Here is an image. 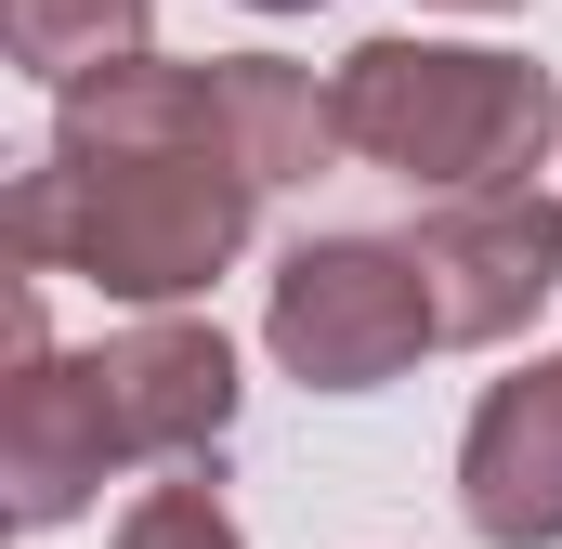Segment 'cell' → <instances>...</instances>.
<instances>
[{"mask_svg":"<svg viewBox=\"0 0 562 549\" xmlns=\"http://www.w3.org/2000/svg\"><path fill=\"white\" fill-rule=\"evenodd\" d=\"M445 13H524V0H445Z\"/></svg>","mask_w":562,"mask_h":549,"instance_id":"obj_11","label":"cell"},{"mask_svg":"<svg viewBox=\"0 0 562 549\" xmlns=\"http://www.w3.org/2000/svg\"><path fill=\"white\" fill-rule=\"evenodd\" d=\"M0 40L40 92H66L119 53H157V0H0Z\"/></svg>","mask_w":562,"mask_h":549,"instance_id":"obj_9","label":"cell"},{"mask_svg":"<svg viewBox=\"0 0 562 549\" xmlns=\"http://www.w3.org/2000/svg\"><path fill=\"white\" fill-rule=\"evenodd\" d=\"M340 92V144L419 197H471V183H537L562 144V92L537 53L497 40H353L327 66Z\"/></svg>","mask_w":562,"mask_h":549,"instance_id":"obj_2","label":"cell"},{"mask_svg":"<svg viewBox=\"0 0 562 549\" xmlns=\"http://www.w3.org/2000/svg\"><path fill=\"white\" fill-rule=\"evenodd\" d=\"M249 13H327V0H249Z\"/></svg>","mask_w":562,"mask_h":549,"instance_id":"obj_12","label":"cell"},{"mask_svg":"<svg viewBox=\"0 0 562 549\" xmlns=\"http://www.w3.org/2000/svg\"><path fill=\"white\" fill-rule=\"evenodd\" d=\"M105 354V406H119V458L132 471H183V458H210L223 432H236V340L210 327V314H132L119 340H92Z\"/></svg>","mask_w":562,"mask_h":549,"instance_id":"obj_7","label":"cell"},{"mask_svg":"<svg viewBox=\"0 0 562 549\" xmlns=\"http://www.w3.org/2000/svg\"><path fill=\"white\" fill-rule=\"evenodd\" d=\"M262 197L276 183H249L236 157H196V144H53L13 183L0 236L26 274H79L132 314H170V301H210L236 274Z\"/></svg>","mask_w":562,"mask_h":549,"instance_id":"obj_1","label":"cell"},{"mask_svg":"<svg viewBox=\"0 0 562 549\" xmlns=\"http://www.w3.org/2000/svg\"><path fill=\"white\" fill-rule=\"evenodd\" d=\"M445 314H431V274L406 236H301L276 262V301H262V354H276L301 393H380L406 380Z\"/></svg>","mask_w":562,"mask_h":549,"instance_id":"obj_4","label":"cell"},{"mask_svg":"<svg viewBox=\"0 0 562 549\" xmlns=\"http://www.w3.org/2000/svg\"><path fill=\"white\" fill-rule=\"evenodd\" d=\"M406 249H419V274H431L445 340L497 354V340H524V327L550 314V288H562V197H550V183H471V197H431Z\"/></svg>","mask_w":562,"mask_h":549,"instance_id":"obj_6","label":"cell"},{"mask_svg":"<svg viewBox=\"0 0 562 549\" xmlns=\"http://www.w3.org/2000/svg\"><path fill=\"white\" fill-rule=\"evenodd\" d=\"M132 471L119 458V406H105V354H53L40 327V274H13V380H0V497L26 537L79 524L92 484Z\"/></svg>","mask_w":562,"mask_h":549,"instance_id":"obj_5","label":"cell"},{"mask_svg":"<svg viewBox=\"0 0 562 549\" xmlns=\"http://www.w3.org/2000/svg\"><path fill=\"white\" fill-rule=\"evenodd\" d=\"M458 511L484 549H562V354H524L484 380L458 432Z\"/></svg>","mask_w":562,"mask_h":549,"instance_id":"obj_8","label":"cell"},{"mask_svg":"<svg viewBox=\"0 0 562 549\" xmlns=\"http://www.w3.org/2000/svg\"><path fill=\"white\" fill-rule=\"evenodd\" d=\"M53 144H196L249 183H314L340 144V92L288 53H119L53 92Z\"/></svg>","mask_w":562,"mask_h":549,"instance_id":"obj_3","label":"cell"},{"mask_svg":"<svg viewBox=\"0 0 562 549\" xmlns=\"http://www.w3.org/2000/svg\"><path fill=\"white\" fill-rule=\"evenodd\" d=\"M119 549H249V537H236L223 484H144L119 511Z\"/></svg>","mask_w":562,"mask_h":549,"instance_id":"obj_10","label":"cell"}]
</instances>
